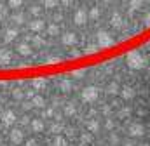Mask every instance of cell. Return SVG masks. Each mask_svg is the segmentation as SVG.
Here are the masks:
<instances>
[{
  "label": "cell",
  "instance_id": "6da1fadb",
  "mask_svg": "<svg viewBox=\"0 0 150 146\" xmlns=\"http://www.w3.org/2000/svg\"><path fill=\"white\" fill-rule=\"evenodd\" d=\"M149 12L150 0H0V78L100 65Z\"/></svg>",
  "mask_w": 150,
  "mask_h": 146
}]
</instances>
